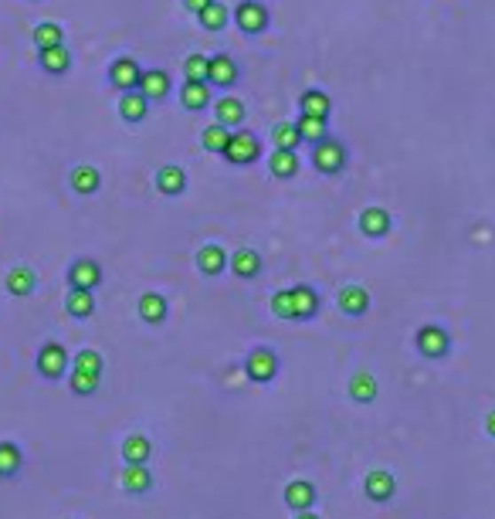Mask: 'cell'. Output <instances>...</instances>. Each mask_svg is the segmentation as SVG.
Masks as SVG:
<instances>
[{
    "label": "cell",
    "instance_id": "obj_1",
    "mask_svg": "<svg viewBox=\"0 0 495 519\" xmlns=\"http://www.w3.org/2000/svg\"><path fill=\"white\" fill-rule=\"evenodd\" d=\"M309 163H312V170L323 173V177H340V173L346 170V163H350V153H346L343 139H336V136L319 139V143L312 146V153H309Z\"/></svg>",
    "mask_w": 495,
    "mask_h": 519
},
{
    "label": "cell",
    "instance_id": "obj_2",
    "mask_svg": "<svg viewBox=\"0 0 495 519\" xmlns=\"http://www.w3.org/2000/svg\"><path fill=\"white\" fill-rule=\"evenodd\" d=\"M35 366H38L41 381L58 384V381H65V377H68V370H72V357H68V350L58 343V340H44L41 350H38V357H35Z\"/></svg>",
    "mask_w": 495,
    "mask_h": 519
},
{
    "label": "cell",
    "instance_id": "obj_3",
    "mask_svg": "<svg viewBox=\"0 0 495 519\" xmlns=\"http://www.w3.org/2000/svg\"><path fill=\"white\" fill-rule=\"evenodd\" d=\"M414 350H418L424 360L441 364V360L452 357V333L444 326H438V323H424V326H418V333H414Z\"/></svg>",
    "mask_w": 495,
    "mask_h": 519
},
{
    "label": "cell",
    "instance_id": "obj_4",
    "mask_svg": "<svg viewBox=\"0 0 495 519\" xmlns=\"http://www.w3.org/2000/svg\"><path fill=\"white\" fill-rule=\"evenodd\" d=\"M231 20H234V28L248 35V38H258V35H265L268 24H271V11H268L265 0H241L234 11H231Z\"/></svg>",
    "mask_w": 495,
    "mask_h": 519
},
{
    "label": "cell",
    "instance_id": "obj_5",
    "mask_svg": "<svg viewBox=\"0 0 495 519\" xmlns=\"http://www.w3.org/2000/svg\"><path fill=\"white\" fill-rule=\"evenodd\" d=\"M279 370H282V360H279V353L271 346H255L245 357V377L251 384L258 387L271 384L279 377Z\"/></svg>",
    "mask_w": 495,
    "mask_h": 519
},
{
    "label": "cell",
    "instance_id": "obj_6",
    "mask_svg": "<svg viewBox=\"0 0 495 519\" xmlns=\"http://www.w3.org/2000/svg\"><path fill=\"white\" fill-rule=\"evenodd\" d=\"M139 78H143V65H139L133 55L113 58V61H109V68H106V82L113 85L115 92H130V89H139Z\"/></svg>",
    "mask_w": 495,
    "mask_h": 519
},
{
    "label": "cell",
    "instance_id": "obj_7",
    "mask_svg": "<svg viewBox=\"0 0 495 519\" xmlns=\"http://www.w3.org/2000/svg\"><path fill=\"white\" fill-rule=\"evenodd\" d=\"M221 156L228 160L231 167H248V163H255V160L262 156V139L255 133H248V130H234L228 150Z\"/></svg>",
    "mask_w": 495,
    "mask_h": 519
},
{
    "label": "cell",
    "instance_id": "obj_8",
    "mask_svg": "<svg viewBox=\"0 0 495 519\" xmlns=\"http://www.w3.org/2000/svg\"><path fill=\"white\" fill-rule=\"evenodd\" d=\"M363 496L370 502H377V506L394 502V496H397V476L390 468H370L363 476Z\"/></svg>",
    "mask_w": 495,
    "mask_h": 519
},
{
    "label": "cell",
    "instance_id": "obj_9",
    "mask_svg": "<svg viewBox=\"0 0 495 519\" xmlns=\"http://www.w3.org/2000/svg\"><path fill=\"white\" fill-rule=\"evenodd\" d=\"M241 82V68H238V61L224 51H217V55H210V65H208V85L210 89H221V92H228Z\"/></svg>",
    "mask_w": 495,
    "mask_h": 519
},
{
    "label": "cell",
    "instance_id": "obj_10",
    "mask_svg": "<svg viewBox=\"0 0 495 519\" xmlns=\"http://www.w3.org/2000/svg\"><path fill=\"white\" fill-rule=\"evenodd\" d=\"M119 489H122L126 496H136V499L150 496L153 489H156V479H153L150 465H122V472H119Z\"/></svg>",
    "mask_w": 495,
    "mask_h": 519
},
{
    "label": "cell",
    "instance_id": "obj_11",
    "mask_svg": "<svg viewBox=\"0 0 495 519\" xmlns=\"http://www.w3.org/2000/svg\"><path fill=\"white\" fill-rule=\"evenodd\" d=\"M65 282H68V288H92V292H96V288L102 286V265H98L96 258L82 255V258H75V262L68 265Z\"/></svg>",
    "mask_w": 495,
    "mask_h": 519
},
{
    "label": "cell",
    "instance_id": "obj_12",
    "mask_svg": "<svg viewBox=\"0 0 495 519\" xmlns=\"http://www.w3.org/2000/svg\"><path fill=\"white\" fill-rule=\"evenodd\" d=\"M228 262H231V255L221 245H200L197 248V255H193V265H197V271L204 275V279H221L224 271H228Z\"/></svg>",
    "mask_w": 495,
    "mask_h": 519
},
{
    "label": "cell",
    "instance_id": "obj_13",
    "mask_svg": "<svg viewBox=\"0 0 495 519\" xmlns=\"http://www.w3.org/2000/svg\"><path fill=\"white\" fill-rule=\"evenodd\" d=\"M292 292V312H295V323H309V319H316L319 316V292L309 286V282H299V286H288Z\"/></svg>",
    "mask_w": 495,
    "mask_h": 519
},
{
    "label": "cell",
    "instance_id": "obj_14",
    "mask_svg": "<svg viewBox=\"0 0 495 519\" xmlns=\"http://www.w3.org/2000/svg\"><path fill=\"white\" fill-rule=\"evenodd\" d=\"M336 309L343 316H350V319H360V316L370 312V292L360 282H350V286H343L336 292Z\"/></svg>",
    "mask_w": 495,
    "mask_h": 519
},
{
    "label": "cell",
    "instance_id": "obj_15",
    "mask_svg": "<svg viewBox=\"0 0 495 519\" xmlns=\"http://www.w3.org/2000/svg\"><path fill=\"white\" fill-rule=\"evenodd\" d=\"M282 502H286L292 513H302V509H316L319 492H316V485L309 479H292V482H286V489H282Z\"/></svg>",
    "mask_w": 495,
    "mask_h": 519
},
{
    "label": "cell",
    "instance_id": "obj_16",
    "mask_svg": "<svg viewBox=\"0 0 495 519\" xmlns=\"http://www.w3.org/2000/svg\"><path fill=\"white\" fill-rule=\"evenodd\" d=\"M357 228H360L363 238H370V241H381V238H387V234H390L394 221H390V214L383 211V208L370 204V208H363L360 217H357Z\"/></svg>",
    "mask_w": 495,
    "mask_h": 519
},
{
    "label": "cell",
    "instance_id": "obj_17",
    "mask_svg": "<svg viewBox=\"0 0 495 519\" xmlns=\"http://www.w3.org/2000/svg\"><path fill=\"white\" fill-rule=\"evenodd\" d=\"M177 98H180V106H184L187 113H204V109L214 106V92H210V85L208 82H193V78H184V85H180Z\"/></svg>",
    "mask_w": 495,
    "mask_h": 519
},
{
    "label": "cell",
    "instance_id": "obj_18",
    "mask_svg": "<svg viewBox=\"0 0 495 519\" xmlns=\"http://www.w3.org/2000/svg\"><path fill=\"white\" fill-rule=\"evenodd\" d=\"M136 312H139V319H143L146 326H163L167 316H170V303H167V295H160V292H143V295L136 299Z\"/></svg>",
    "mask_w": 495,
    "mask_h": 519
},
{
    "label": "cell",
    "instance_id": "obj_19",
    "mask_svg": "<svg viewBox=\"0 0 495 519\" xmlns=\"http://www.w3.org/2000/svg\"><path fill=\"white\" fill-rule=\"evenodd\" d=\"M228 269L234 279H241V282H255L262 271H265V262H262V255L255 248H238L231 255Z\"/></svg>",
    "mask_w": 495,
    "mask_h": 519
},
{
    "label": "cell",
    "instance_id": "obj_20",
    "mask_svg": "<svg viewBox=\"0 0 495 519\" xmlns=\"http://www.w3.org/2000/svg\"><path fill=\"white\" fill-rule=\"evenodd\" d=\"M214 119H217L221 126H228V130H241L248 119L245 102L238 96H231V92H224L221 98H214Z\"/></svg>",
    "mask_w": 495,
    "mask_h": 519
},
{
    "label": "cell",
    "instance_id": "obj_21",
    "mask_svg": "<svg viewBox=\"0 0 495 519\" xmlns=\"http://www.w3.org/2000/svg\"><path fill=\"white\" fill-rule=\"evenodd\" d=\"M139 92L153 102H163V98L173 92V78L167 68H143V78H139Z\"/></svg>",
    "mask_w": 495,
    "mask_h": 519
},
{
    "label": "cell",
    "instance_id": "obj_22",
    "mask_svg": "<svg viewBox=\"0 0 495 519\" xmlns=\"http://www.w3.org/2000/svg\"><path fill=\"white\" fill-rule=\"evenodd\" d=\"M4 288L14 295V299H31L38 292V275L31 265H14V269L4 275Z\"/></svg>",
    "mask_w": 495,
    "mask_h": 519
},
{
    "label": "cell",
    "instance_id": "obj_23",
    "mask_svg": "<svg viewBox=\"0 0 495 519\" xmlns=\"http://www.w3.org/2000/svg\"><path fill=\"white\" fill-rule=\"evenodd\" d=\"M153 187H156V193H163V197H180V193H187V170L177 167V163H167V167L156 170Z\"/></svg>",
    "mask_w": 495,
    "mask_h": 519
},
{
    "label": "cell",
    "instance_id": "obj_24",
    "mask_svg": "<svg viewBox=\"0 0 495 519\" xmlns=\"http://www.w3.org/2000/svg\"><path fill=\"white\" fill-rule=\"evenodd\" d=\"M38 65L44 75L51 78H61L72 72V51H68V44H55V48H41L38 51Z\"/></svg>",
    "mask_w": 495,
    "mask_h": 519
},
{
    "label": "cell",
    "instance_id": "obj_25",
    "mask_svg": "<svg viewBox=\"0 0 495 519\" xmlns=\"http://www.w3.org/2000/svg\"><path fill=\"white\" fill-rule=\"evenodd\" d=\"M150 115V98L143 96L139 89H130V92H119V119L130 122V126H139L143 119Z\"/></svg>",
    "mask_w": 495,
    "mask_h": 519
},
{
    "label": "cell",
    "instance_id": "obj_26",
    "mask_svg": "<svg viewBox=\"0 0 495 519\" xmlns=\"http://www.w3.org/2000/svg\"><path fill=\"white\" fill-rule=\"evenodd\" d=\"M346 390H350V401L363 404V407L381 397V384H377V377H373L370 370H357V374L350 377V387H346Z\"/></svg>",
    "mask_w": 495,
    "mask_h": 519
},
{
    "label": "cell",
    "instance_id": "obj_27",
    "mask_svg": "<svg viewBox=\"0 0 495 519\" xmlns=\"http://www.w3.org/2000/svg\"><path fill=\"white\" fill-rule=\"evenodd\" d=\"M68 184H72V191H75L78 197H92V193L102 191V173H98L92 163H78V167H72V173H68Z\"/></svg>",
    "mask_w": 495,
    "mask_h": 519
},
{
    "label": "cell",
    "instance_id": "obj_28",
    "mask_svg": "<svg viewBox=\"0 0 495 519\" xmlns=\"http://www.w3.org/2000/svg\"><path fill=\"white\" fill-rule=\"evenodd\" d=\"M65 312L72 319H92L96 316V292L92 288H68L65 295Z\"/></svg>",
    "mask_w": 495,
    "mask_h": 519
},
{
    "label": "cell",
    "instance_id": "obj_29",
    "mask_svg": "<svg viewBox=\"0 0 495 519\" xmlns=\"http://www.w3.org/2000/svg\"><path fill=\"white\" fill-rule=\"evenodd\" d=\"M268 173L275 180H292L299 173V153L295 150H271V156H268Z\"/></svg>",
    "mask_w": 495,
    "mask_h": 519
},
{
    "label": "cell",
    "instance_id": "obj_30",
    "mask_svg": "<svg viewBox=\"0 0 495 519\" xmlns=\"http://www.w3.org/2000/svg\"><path fill=\"white\" fill-rule=\"evenodd\" d=\"M153 459V442L146 435H130L122 442V465H150Z\"/></svg>",
    "mask_w": 495,
    "mask_h": 519
},
{
    "label": "cell",
    "instance_id": "obj_31",
    "mask_svg": "<svg viewBox=\"0 0 495 519\" xmlns=\"http://www.w3.org/2000/svg\"><path fill=\"white\" fill-rule=\"evenodd\" d=\"M299 113L329 119V113H333V98H329V92H323V89H305L302 96H299Z\"/></svg>",
    "mask_w": 495,
    "mask_h": 519
},
{
    "label": "cell",
    "instance_id": "obj_32",
    "mask_svg": "<svg viewBox=\"0 0 495 519\" xmlns=\"http://www.w3.org/2000/svg\"><path fill=\"white\" fill-rule=\"evenodd\" d=\"M295 130H299V136H302L305 146H316L319 139H326V136H329V119L299 113V119H295Z\"/></svg>",
    "mask_w": 495,
    "mask_h": 519
},
{
    "label": "cell",
    "instance_id": "obj_33",
    "mask_svg": "<svg viewBox=\"0 0 495 519\" xmlns=\"http://www.w3.org/2000/svg\"><path fill=\"white\" fill-rule=\"evenodd\" d=\"M24 468V452L18 442H0V479H18Z\"/></svg>",
    "mask_w": 495,
    "mask_h": 519
},
{
    "label": "cell",
    "instance_id": "obj_34",
    "mask_svg": "<svg viewBox=\"0 0 495 519\" xmlns=\"http://www.w3.org/2000/svg\"><path fill=\"white\" fill-rule=\"evenodd\" d=\"M231 133H234V130H228V126H221V122L214 119L210 126H204V133H200V146H204L208 153L221 156V153H224V150H228Z\"/></svg>",
    "mask_w": 495,
    "mask_h": 519
},
{
    "label": "cell",
    "instance_id": "obj_35",
    "mask_svg": "<svg viewBox=\"0 0 495 519\" xmlns=\"http://www.w3.org/2000/svg\"><path fill=\"white\" fill-rule=\"evenodd\" d=\"M31 44L35 48H55V44H65V31H61V24L58 20H41L31 28Z\"/></svg>",
    "mask_w": 495,
    "mask_h": 519
},
{
    "label": "cell",
    "instance_id": "obj_36",
    "mask_svg": "<svg viewBox=\"0 0 495 519\" xmlns=\"http://www.w3.org/2000/svg\"><path fill=\"white\" fill-rule=\"evenodd\" d=\"M231 20V11L224 7V4H217V0H210L208 7L197 14V24L204 28V31H224Z\"/></svg>",
    "mask_w": 495,
    "mask_h": 519
},
{
    "label": "cell",
    "instance_id": "obj_37",
    "mask_svg": "<svg viewBox=\"0 0 495 519\" xmlns=\"http://www.w3.org/2000/svg\"><path fill=\"white\" fill-rule=\"evenodd\" d=\"M271 143H275V150H295L299 153L302 136L295 130V122H275L271 126Z\"/></svg>",
    "mask_w": 495,
    "mask_h": 519
},
{
    "label": "cell",
    "instance_id": "obj_38",
    "mask_svg": "<svg viewBox=\"0 0 495 519\" xmlns=\"http://www.w3.org/2000/svg\"><path fill=\"white\" fill-rule=\"evenodd\" d=\"M68 387L75 397H92L98 390V374H85V370H68Z\"/></svg>",
    "mask_w": 495,
    "mask_h": 519
},
{
    "label": "cell",
    "instance_id": "obj_39",
    "mask_svg": "<svg viewBox=\"0 0 495 519\" xmlns=\"http://www.w3.org/2000/svg\"><path fill=\"white\" fill-rule=\"evenodd\" d=\"M72 366H75V370H85V374H98V377H102V370H106V357H102L98 350H92V346H85V350H78L75 353Z\"/></svg>",
    "mask_w": 495,
    "mask_h": 519
},
{
    "label": "cell",
    "instance_id": "obj_40",
    "mask_svg": "<svg viewBox=\"0 0 495 519\" xmlns=\"http://www.w3.org/2000/svg\"><path fill=\"white\" fill-rule=\"evenodd\" d=\"M208 65L210 58L208 55H187L184 58V78H193V82H208Z\"/></svg>",
    "mask_w": 495,
    "mask_h": 519
},
{
    "label": "cell",
    "instance_id": "obj_41",
    "mask_svg": "<svg viewBox=\"0 0 495 519\" xmlns=\"http://www.w3.org/2000/svg\"><path fill=\"white\" fill-rule=\"evenodd\" d=\"M271 312H275L279 319H286V323H295V312H292V292H288V288H279V292L271 295Z\"/></svg>",
    "mask_w": 495,
    "mask_h": 519
},
{
    "label": "cell",
    "instance_id": "obj_42",
    "mask_svg": "<svg viewBox=\"0 0 495 519\" xmlns=\"http://www.w3.org/2000/svg\"><path fill=\"white\" fill-rule=\"evenodd\" d=\"M210 0H184V11H191V14H200L204 7H208Z\"/></svg>",
    "mask_w": 495,
    "mask_h": 519
},
{
    "label": "cell",
    "instance_id": "obj_43",
    "mask_svg": "<svg viewBox=\"0 0 495 519\" xmlns=\"http://www.w3.org/2000/svg\"><path fill=\"white\" fill-rule=\"evenodd\" d=\"M485 435H489V438H495V407L489 411V414H485Z\"/></svg>",
    "mask_w": 495,
    "mask_h": 519
},
{
    "label": "cell",
    "instance_id": "obj_44",
    "mask_svg": "<svg viewBox=\"0 0 495 519\" xmlns=\"http://www.w3.org/2000/svg\"><path fill=\"white\" fill-rule=\"evenodd\" d=\"M292 519H323L316 509H302V513H292Z\"/></svg>",
    "mask_w": 495,
    "mask_h": 519
},
{
    "label": "cell",
    "instance_id": "obj_45",
    "mask_svg": "<svg viewBox=\"0 0 495 519\" xmlns=\"http://www.w3.org/2000/svg\"><path fill=\"white\" fill-rule=\"evenodd\" d=\"M31 4H38V0H31Z\"/></svg>",
    "mask_w": 495,
    "mask_h": 519
}]
</instances>
